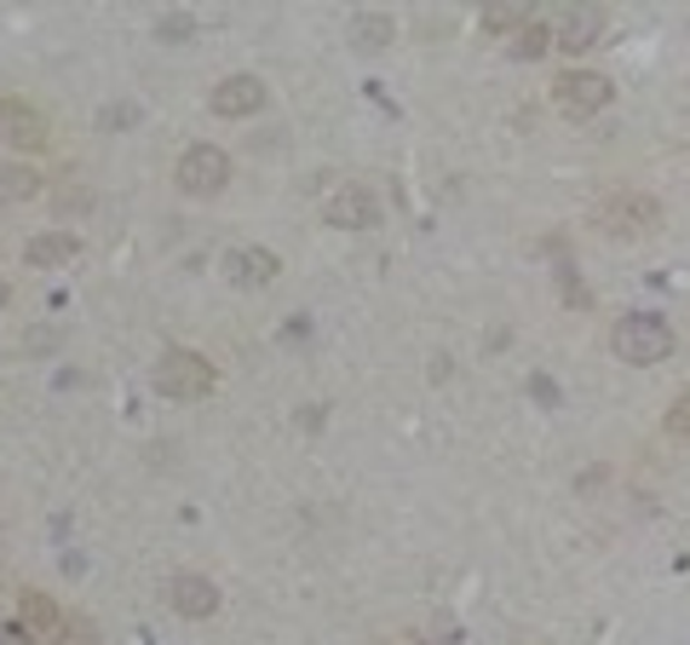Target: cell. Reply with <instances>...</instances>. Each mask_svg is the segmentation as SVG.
<instances>
[{
    "label": "cell",
    "mask_w": 690,
    "mask_h": 645,
    "mask_svg": "<svg viewBox=\"0 0 690 645\" xmlns=\"http://www.w3.org/2000/svg\"><path fill=\"white\" fill-rule=\"evenodd\" d=\"M593 219H599V231L633 243V236H650L655 225H662V202H655L650 190H604Z\"/></svg>",
    "instance_id": "cell-1"
},
{
    "label": "cell",
    "mask_w": 690,
    "mask_h": 645,
    "mask_svg": "<svg viewBox=\"0 0 690 645\" xmlns=\"http://www.w3.org/2000/svg\"><path fill=\"white\" fill-rule=\"evenodd\" d=\"M564 300H570V305H593V294L581 289V277H575V271H564Z\"/></svg>",
    "instance_id": "cell-21"
},
{
    "label": "cell",
    "mask_w": 690,
    "mask_h": 645,
    "mask_svg": "<svg viewBox=\"0 0 690 645\" xmlns=\"http://www.w3.org/2000/svg\"><path fill=\"white\" fill-rule=\"evenodd\" d=\"M276 254L270 248H230L225 254V283H236V289H270L276 283Z\"/></svg>",
    "instance_id": "cell-10"
},
{
    "label": "cell",
    "mask_w": 690,
    "mask_h": 645,
    "mask_svg": "<svg viewBox=\"0 0 690 645\" xmlns=\"http://www.w3.org/2000/svg\"><path fill=\"white\" fill-rule=\"evenodd\" d=\"M127 121H138V110H132V105H121V110H103V127H127Z\"/></svg>",
    "instance_id": "cell-23"
},
{
    "label": "cell",
    "mask_w": 690,
    "mask_h": 645,
    "mask_svg": "<svg viewBox=\"0 0 690 645\" xmlns=\"http://www.w3.org/2000/svg\"><path fill=\"white\" fill-rule=\"evenodd\" d=\"M47 645H98V628H92L87 617H63V628H58Z\"/></svg>",
    "instance_id": "cell-18"
},
{
    "label": "cell",
    "mask_w": 690,
    "mask_h": 645,
    "mask_svg": "<svg viewBox=\"0 0 690 645\" xmlns=\"http://www.w3.org/2000/svg\"><path fill=\"white\" fill-rule=\"evenodd\" d=\"M87 202H92V196H87V190H81V185H69V190H63V196H58V208H63V214H69V208H87Z\"/></svg>",
    "instance_id": "cell-22"
},
{
    "label": "cell",
    "mask_w": 690,
    "mask_h": 645,
    "mask_svg": "<svg viewBox=\"0 0 690 645\" xmlns=\"http://www.w3.org/2000/svg\"><path fill=\"white\" fill-rule=\"evenodd\" d=\"M524 23H530V7H518V0H501V7L483 12V29H490V36H518Z\"/></svg>",
    "instance_id": "cell-17"
},
{
    "label": "cell",
    "mask_w": 690,
    "mask_h": 645,
    "mask_svg": "<svg viewBox=\"0 0 690 645\" xmlns=\"http://www.w3.org/2000/svg\"><path fill=\"white\" fill-rule=\"evenodd\" d=\"M668 438H679V444H690V392L668 403Z\"/></svg>",
    "instance_id": "cell-20"
},
{
    "label": "cell",
    "mask_w": 690,
    "mask_h": 645,
    "mask_svg": "<svg viewBox=\"0 0 690 645\" xmlns=\"http://www.w3.org/2000/svg\"><path fill=\"white\" fill-rule=\"evenodd\" d=\"M34 190H41V174H34V167H23V162L0 167V202H29Z\"/></svg>",
    "instance_id": "cell-15"
},
{
    "label": "cell",
    "mask_w": 690,
    "mask_h": 645,
    "mask_svg": "<svg viewBox=\"0 0 690 645\" xmlns=\"http://www.w3.org/2000/svg\"><path fill=\"white\" fill-rule=\"evenodd\" d=\"M610 352H615L621 363H662V358L673 352V329L655 317V312H633V317L615 323Z\"/></svg>",
    "instance_id": "cell-2"
},
{
    "label": "cell",
    "mask_w": 690,
    "mask_h": 645,
    "mask_svg": "<svg viewBox=\"0 0 690 645\" xmlns=\"http://www.w3.org/2000/svg\"><path fill=\"white\" fill-rule=\"evenodd\" d=\"M328 225H339V231H368L374 219H379V196L368 190V185H339L334 196H328Z\"/></svg>",
    "instance_id": "cell-7"
},
{
    "label": "cell",
    "mask_w": 690,
    "mask_h": 645,
    "mask_svg": "<svg viewBox=\"0 0 690 645\" xmlns=\"http://www.w3.org/2000/svg\"><path fill=\"white\" fill-rule=\"evenodd\" d=\"M552 98H559V110L570 116V121H586V116H599L610 98H615V87H610V76H599V70H564L559 81H552Z\"/></svg>",
    "instance_id": "cell-5"
},
{
    "label": "cell",
    "mask_w": 690,
    "mask_h": 645,
    "mask_svg": "<svg viewBox=\"0 0 690 645\" xmlns=\"http://www.w3.org/2000/svg\"><path fill=\"white\" fill-rule=\"evenodd\" d=\"M76 254H81V236H69V231H41V236H29V248H23L29 265H69Z\"/></svg>",
    "instance_id": "cell-13"
},
{
    "label": "cell",
    "mask_w": 690,
    "mask_h": 645,
    "mask_svg": "<svg viewBox=\"0 0 690 645\" xmlns=\"http://www.w3.org/2000/svg\"><path fill=\"white\" fill-rule=\"evenodd\" d=\"M0 305H7V283H0Z\"/></svg>",
    "instance_id": "cell-25"
},
{
    "label": "cell",
    "mask_w": 690,
    "mask_h": 645,
    "mask_svg": "<svg viewBox=\"0 0 690 645\" xmlns=\"http://www.w3.org/2000/svg\"><path fill=\"white\" fill-rule=\"evenodd\" d=\"M0 645H34V639H29V634H23V628H18V623H12V628H7V634H0Z\"/></svg>",
    "instance_id": "cell-24"
},
{
    "label": "cell",
    "mask_w": 690,
    "mask_h": 645,
    "mask_svg": "<svg viewBox=\"0 0 690 645\" xmlns=\"http://www.w3.org/2000/svg\"><path fill=\"white\" fill-rule=\"evenodd\" d=\"M546 47H552V29L541 23V18H530L524 29H518V36H512V58H546Z\"/></svg>",
    "instance_id": "cell-16"
},
{
    "label": "cell",
    "mask_w": 690,
    "mask_h": 645,
    "mask_svg": "<svg viewBox=\"0 0 690 645\" xmlns=\"http://www.w3.org/2000/svg\"><path fill=\"white\" fill-rule=\"evenodd\" d=\"M0 139H7L12 150H47V116L29 105V98L18 92H0Z\"/></svg>",
    "instance_id": "cell-6"
},
{
    "label": "cell",
    "mask_w": 690,
    "mask_h": 645,
    "mask_svg": "<svg viewBox=\"0 0 690 645\" xmlns=\"http://www.w3.org/2000/svg\"><path fill=\"white\" fill-rule=\"evenodd\" d=\"M172 179H179L185 196H219L230 185V156L219 145H190L179 167H172Z\"/></svg>",
    "instance_id": "cell-4"
},
{
    "label": "cell",
    "mask_w": 690,
    "mask_h": 645,
    "mask_svg": "<svg viewBox=\"0 0 690 645\" xmlns=\"http://www.w3.org/2000/svg\"><path fill=\"white\" fill-rule=\"evenodd\" d=\"M156 36H161V41H190V36H196V18H190V12H167V18L156 23Z\"/></svg>",
    "instance_id": "cell-19"
},
{
    "label": "cell",
    "mask_w": 690,
    "mask_h": 645,
    "mask_svg": "<svg viewBox=\"0 0 690 645\" xmlns=\"http://www.w3.org/2000/svg\"><path fill=\"white\" fill-rule=\"evenodd\" d=\"M167 605L179 610V617L201 623V617H214V610H219V588L207 583V576H196V570H179L167 583Z\"/></svg>",
    "instance_id": "cell-8"
},
{
    "label": "cell",
    "mask_w": 690,
    "mask_h": 645,
    "mask_svg": "<svg viewBox=\"0 0 690 645\" xmlns=\"http://www.w3.org/2000/svg\"><path fill=\"white\" fill-rule=\"evenodd\" d=\"M392 36H397V23H392L386 12H357V18H352V41H357V52H386Z\"/></svg>",
    "instance_id": "cell-14"
},
{
    "label": "cell",
    "mask_w": 690,
    "mask_h": 645,
    "mask_svg": "<svg viewBox=\"0 0 690 645\" xmlns=\"http://www.w3.org/2000/svg\"><path fill=\"white\" fill-rule=\"evenodd\" d=\"M207 105H214V116L241 121V116H254L265 105V81L259 76H225L214 92H207Z\"/></svg>",
    "instance_id": "cell-9"
},
{
    "label": "cell",
    "mask_w": 690,
    "mask_h": 645,
    "mask_svg": "<svg viewBox=\"0 0 690 645\" xmlns=\"http://www.w3.org/2000/svg\"><path fill=\"white\" fill-rule=\"evenodd\" d=\"M156 392L172 398V403H196L214 392V363H207L201 352H161L156 363Z\"/></svg>",
    "instance_id": "cell-3"
},
{
    "label": "cell",
    "mask_w": 690,
    "mask_h": 645,
    "mask_svg": "<svg viewBox=\"0 0 690 645\" xmlns=\"http://www.w3.org/2000/svg\"><path fill=\"white\" fill-rule=\"evenodd\" d=\"M599 36H604V12H599V7H570V12H564V23H559L564 52H586Z\"/></svg>",
    "instance_id": "cell-12"
},
{
    "label": "cell",
    "mask_w": 690,
    "mask_h": 645,
    "mask_svg": "<svg viewBox=\"0 0 690 645\" xmlns=\"http://www.w3.org/2000/svg\"><path fill=\"white\" fill-rule=\"evenodd\" d=\"M18 628H23V634H47V639H52V634L63 628L58 599H52L47 588H23V594H18Z\"/></svg>",
    "instance_id": "cell-11"
}]
</instances>
